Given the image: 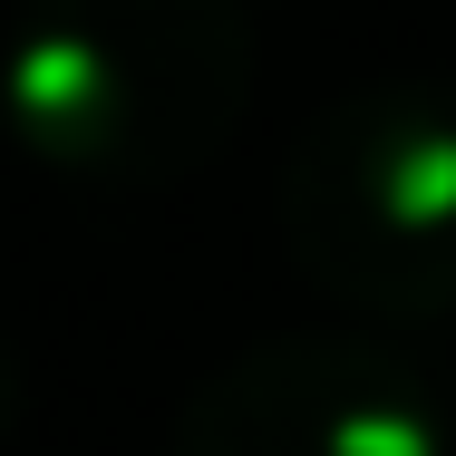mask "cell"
Here are the masks:
<instances>
[{
  "mask_svg": "<svg viewBox=\"0 0 456 456\" xmlns=\"http://www.w3.org/2000/svg\"><path fill=\"white\" fill-rule=\"evenodd\" d=\"M166 456H456L418 369L350 330H281L175 408Z\"/></svg>",
  "mask_w": 456,
  "mask_h": 456,
  "instance_id": "cell-3",
  "label": "cell"
},
{
  "mask_svg": "<svg viewBox=\"0 0 456 456\" xmlns=\"http://www.w3.org/2000/svg\"><path fill=\"white\" fill-rule=\"evenodd\" d=\"M281 243L311 291L350 311H456V88H340L281 156Z\"/></svg>",
  "mask_w": 456,
  "mask_h": 456,
  "instance_id": "cell-2",
  "label": "cell"
},
{
  "mask_svg": "<svg viewBox=\"0 0 456 456\" xmlns=\"http://www.w3.org/2000/svg\"><path fill=\"white\" fill-rule=\"evenodd\" d=\"M20 408H29V360H20V340H10V321H0V447H10Z\"/></svg>",
  "mask_w": 456,
  "mask_h": 456,
  "instance_id": "cell-4",
  "label": "cell"
},
{
  "mask_svg": "<svg viewBox=\"0 0 456 456\" xmlns=\"http://www.w3.org/2000/svg\"><path fill=\"white\" fill-rule=\"evenodd\" d=\"M243 97V0H29L0 69L10 136L78 184H175L214 166Z\"/></svg>",
  "mask_w": 456,
  "mask_h": 456,
  "instance_id": "cell-1",
  "label": "cell"
}]
</instances>
